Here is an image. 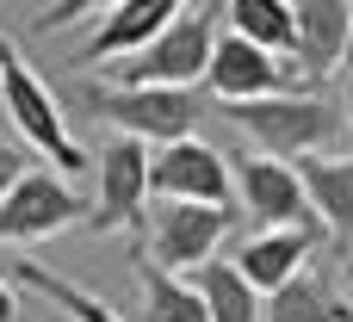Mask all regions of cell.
I'll list each match as a JSON object with an SVG mask.
<instances>
[{
    "label": "cell",
    "instance_id": "6da1fadb",
    "mask_svg": "<svg viewBox=\"0 0 353 322\" xmlns=\"http://www.w3.org/2000/svg\"><path fill=\"white\" fill-rule=\"evenodd\" d=\"M217 12L223 6H180V19L137 56L112 62L105 81L112 87H161V93H192V81H205L211 50H217Z\"/></svg>",
    "mask_w": 353,
    "mask_h": 322
},
{
    "label": "cell",
    "instance_id": "7a4b0ae2",
    "mask_svg": "<svg viewBox=\"0 0 353 322\" xmlns=\"http://www.w3.org/2000/svg\"><path fill=\"white\" fill-rule=\"evenodd\" d=\"M68 105H81V112H93L99 124H118L130 143H155V149H168V143H186L192 137V124H199V93H161V87H99V81H74L68 87Z\"/></svg>",
    "mask_w": 353,
    "mask_h": 322
},
{
    "label": "cell",
    "instance_id": "3957f363",
    "mask_svg": "<svg viewBox=\"0 0 353 322\" xmlns=\"http://www.w3.org/2000/svg\"><path fill=\"white\" fill-rule=\"evenodd\" d=\"M223 118H230L261 155H273V161L323 155V149L347 130V118H341L329 99H316V93H279V99H254V105H223Z\"/></svg>",
    "mask_w": 353,
    "mask_h": 322
},
{
    "label": "cell",
    "instance_id": "277c9868",
    "mask_svg": "<svg viewBox=\"0 0 353 322\" xmlns=\"http://www.w3.org/2000/svg\"><path fill=\"white\" fill-rule=\"evenodd\" d=\"M0 93H6V118L19 124V137L43 155V161H56V174L68 180V174H81L93 155L68 137V124H62V105H56V93L31 74V62L0 37Z\"/></svg>",
    "mask_w": 353,
    "mask_h": 322
},
{
    "label": "cell",
    "instance_id": "5b68a950",
    "mask_svg": "<svg viewBox=\"0 0 353 322\" xmlns=\"http://www.w3.org/2000/svg\"><path fill=\"white\" fill-rule=\"evenodd\" d=\"M230 192H236V168L199 137L168 143V149L149 155V199L155 205H217L223 211Z\"/></svg>",
    "mask_w": 353,
    "mask_h": 322
},
{
    "label": "cell",
    "instance_id": "8992f818",
    "mask_svg": "<svg viewBox=\"0 0 353 322\" xmlns=\"http://www.w3.org/2000/svg\"><path fill=\"white\" fill-rule=\"evenodd\" d=\"M236 192H242V211L261 223V230H292V236H310L323 242V223L304 199V180L292 161H273V155H248L236 168Z\"/></svg>",
    "mask_w": 353,
    "mask_h": 322
},
{
    "label": "cell",
    "instance_id": "52a82bcc",
    "mask_svg": "<svg viewBox=\"0 0 353 322\" xmlns=\"http://www.w3.org/2000/svg\"><path fill=\"white\" fill-rule=\"evenodd\" d=\"M230 223H236V211L223 205H155V217L143 223L149 230V248H155V261L149 267H161V273H199L205 261H217V242L230 236Z\"/></svg>",
    "mask_w": 353,
    "mask_h": 322
},
{
    "label": "cell",
    "instance_id": "ba28073f",
    "mask_svg": "<svg viewBox=\"0 0 353 322\" xmlns=\"http://www.w3.org/2000/svg\"><path fill=\"white\" fill-rule=\"evenodd\" d=\"M93 168H99V205L87 211V230L93 236H105V230H130V236H143V205H149V149L143 143H130V137H112L99 155H93Z\"/></svg>",
    "mask_w": 353,
    "mask_h": 322
},
{
    "label": "cell",
    "instance_id": "9c48e42d",
    "mask_svg": "<svg viewBox=\"0 0 353 322\" xmlns=\"http://www.w3.org/2000/svg\"><path fill=\"white\" fill-rule=\"evenodd\" d=\"M87 230V205L68 180L56 174H19V186L0 199V242H43V236H62V230Z\"/></svg>",
    "mask_w": 353,
    "mask_h": 322
},
{
    "label": "cell",
    "instance_id": "30bf717a",
    "mask_svg": "<svg viewBox=\"0 0 353 322\" xmlns=\"http://www.w3.org/2000/svg\"><path fill=\"white\" fill-rule=\"evenodd\" d=\"M205 87L217 105H254V99H279V93H298L292 87V68L254 43H242L236 31H217V50H211V68H205Z\"/></svg>",
    "mask_w": 353,
    "mask_h": 322
},
{
    "label": "cell",
    "instance_id": "8fae6325",
    "mask_svg": "<svg viewBox=\"0 0 353 322\" xmlns=\"http://www.w3.org/2000/svg\"><path fill=\"white\" fill-rule=\"evenodd\" d=\"M180 6H186V0H118V6H105L99 25H93V37L81 43L74 62L112 68V56H137V50H149V43L180 19Z\"/></svg>",
    "mask_w": 353,
    "mask_h": 322
},
{
    "label": "cell",
    "instance_id": "7c38bea8",
    "mask_svg": "<svg viewBox=\"0 0 353 322\" xmlns=\"http://www.w3.org/2000/svg\"><path fill=\"white\" fill-rule=\"evenodd\" d=\"M310 254H316V242L310 236H292V230H254L242 248H236V273L254 285V298L267 292H285L298 273H310Z\"/></svg>",
    "mask_w": 353,
    "mask_h": 322
},
{
    "label": "cell",
    "instance_id": "4fadbf2b",
    "mask_svg": "<svg viewBox=\"0 0 353 322\" xmlns=\"http://www.w3.org/2000/svg\"><path fill=\"white\" fill-rule=\"evenodd\" d=\"M292 12H298V43H292V56H298V68L316 81V74H329V68L347 56L353 6L347 0H292Z\"/></svg>",
    "mask_w": 353,
    "mask_h": 322
},
{
    "label": "cell",
    "instance_id": "5bb4252c",
    "mask_svg": "<svg viewBox=\"0 0 353 322\" xmlns=\"http://www.w3.org/2000/svg\"><path fill=\"white\" fill-rule=\"evenodd\" d=\"M298 180H304V199H310L316 223L335 242H353V161H341V155H304Z\"/></svg>",
    "mask_w": 353,
    "mask_h": 322
},
{
    "label": "cell",
    "instance_id": "9a60e30c",
    "mask_svg": "<svg viewBox=\"0 0 353 322\" xmlns=\"http://www.w3.org/2000/svg\"><path fill=\"white\" fill-rule=\"evenodd\" d=\"M261 322H353V304H341V292L323 273H298L285 292L267 298Z\"/></svg>",
    "mask_w": 353,
    "mask_h": 322
},
{
    "label": "cell",
    "instance_id": "2e32d148",
    "mask_svg": "<svg viewBox=\"0 0 353 322\" xmlns=\"http://www.w3.org/2000/svg\"><path fill=\"white\" fill-rule=\"evenodd\" d=\"M223 12H230V31H236L242 43L267 50V56H285V50L298 43V12H292V0H230Z\"/></svg>",
    "mask_w": 353,
    "mask_h": 322
},
{
    "label": "cell",
    "instance_id": "e0dca14e",
    "mask_svg": "<svg viewBox=\"0 0 353 322\" xmlns=\"http://www.w3.org/2000/svg\"><path fill=\"white\" fill-rule=\"evenodd\" d=\"M192 292L205 298V316L211 322H254L261 316V298H254V285L236 273V261H205V267L192 273Z\"/></svg>",
    "mask_w": 353,
    "mask_h": 322
},
{
    "label": "cell",
    "instance_id": "ac0fdd59",
    "mask_svg": "<svg viewBox=\"0 0 353 322\" xmlns=\"http://www.w3.org/2000/svg\"><path fill=\"white\" fill-rule=\"evenodd\" d=\"M137 285H143V322H211L205 316V298L192 292V279L161 273L143 254H137Z\"/></svg>",
    "mask_w": 353,
    "mask_h": 322
},
{
    "label": "cell",
    "instance_id": "d6986e66",
    "mask_svg": "<svg viewBox=\"0 0 353 322\" xmlns=\"http://www.w3.org/2000/svg\"><path fill=\"white\" fill-rule=\"evenodd\" d=\"M12 279H19V285H31L37 298H50L56 310H68L74 322H124V316H112V304H99V298H93V292H81L74 279L50 273L43 261H19V267H12Z\"/></svg>",
    "mask_w": 353,
    "mask_h": 322
},
{
    "label": "cell",
    "instance_id": "ffe728a7",
    "mask_svg": "<svg viewBox=\"0 0 353 322\" xmlns=\"http://www.w3.org/2000/svg\"><path fill=\"white\" fill-rule=\"evenodd\" d=\"M81 12H105V6H93V0H62V6H43L31 25H37V31H56V25H74Z\"/></svg>",
    "mask_w": 353,
    "mask_h": 322
},
{
    "label": "cell",
    "instance_id": "44dd1931",
    "mask_svg": "<svg viewBox=\"0 0 353 322\" xmlns=\"http://www.w3.org/2000/svg\"><path fill=\"white\" fill-rule=\"evenodd\" d=\"M19 174H25V161H19L12 149H0V199H6V192L19 186Z\"/></svg>",
    "mask_w": 353,
    "mask_h": 322
},
{
    "label": "cell",
    "instance_id": "7402d4cb",
    "mask_svg": "<svg viewBox=\"0 0 353 322\" xmlns=\"http://www.w3.org/2000/svg\"><path fill=\"white\" fill-rule=\"evenodd\" d=\"M12 316H19V298H12V285L0 279V322H12Z\"/></svg>",
    "mask_w": 353,
    "mask_h": 322
},
{
    "label": "cell",
    "instance_id": "603a6c76",
    "mask_svg": "<svg viewBox=\"0 0 353 322\" xmlns=\"http://www.w3.org/2000/svg\"><path fill=\"white\" fill-rule=\"evenodd\" d=\"M341 62H347V74H353V25H347V56H341Z\"/></svg>",
    "mask_w": 353,
    "mask_h": 322
},
{
    "label": "cell",
    "instance_id": "cb8c5ba5",
    "mask_svg": "<svg viewBox=\"0 0 353 322\" xmlns=\"http://www.w3.org/2000/svg\"><path fill=\"white\" fill-rule=\"evenodd\" d=\"M341 118H347V124H353V74H347V112H341Z\"/></svg>",
    "mask_w": 353,
    "mask_h": 322
},
{
    "label": "cell",
    "instance_id": "d4e9b609",
    "mask_svg": "<svg viewBox=\"0 0 353 322\" xmlns=\"http://www.w3.org/2000/svg\"><path fill=\"white\" fill-rule=\"evenodd\" d=\"M347 279H353V261H347Z\"/></svg>",
    "mask_w": 353,
    "mask_h": 322
}]
</instances>
